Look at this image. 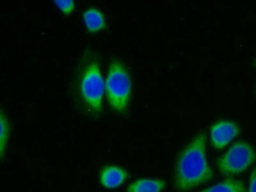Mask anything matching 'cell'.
Here are the masks:
<instances>
[{"instance_id": "6da1fadb", "label": "cell", "mask_w": 256, "mask_h": 192, "mask_svg": "<svg viewBox=\"0 0 256 192\" xmlns=\"http://www.w3.org/2000/svg\"><path fill=\"white\" fill-rule=\"evenodd\" d=\"M206 136L202 133L181 152L176 163L174 184L180 191H186L212 178L213 172L206 156Z\"/></svg>"}, {"instance_id": "7a4b0ae2", "label": "cell", "mask_w": 256, "mask_h": 192, "mask_svg": "<svg viewBox=\"0 0 256 192\" xmlns=\"http://www.w3.org/2000/svg\"><path fill=\"white\" fill-rule=\"evenodd\" d=\"M77 80L84 100L93 110L100 111L104 86L99 58L94 51L86 50L84 52L78 68Z\"/></svg>"}, {"instance_id": "3957f363", "label": "cell", "mask_w": 256, "mask_h": 192, "mask_svg": "<svg viewBox=\"0 0 256 192\" xmlns=\"http://www.w3.org/2000/svg\"><path fill=\"white\" fill-rule=\"evenodd\" d=\"M105 88L111 107L117 111L124 112L130 96L131 81L126 68L118 60H114L110 63Z\"/></svg>"}, {"instance_id": "277c9868", "label": "cell", "mask_w": 256, "mask_h": 192, "mask_svg": "<svg viewBox=\"0 0 256 192\" xmlns=\"http://www.w3.org/2000/svg\"><path fill=\"white\" fill-rule=\"evenodd\" d=\"M252 148L245 142L234 144L217 160L221 172L226 174H238L247 168L255 160Z\"/></svg>"}, {"instance_id": "5b68a950", "label": "cell", "mask_w": 256, "mask_h": 192, "mask_svg": "<svg viewBox=\"0 0 256 192\" xmlns=\"http://www.w3.org/2000/svg\"><path fill=\"white\" fill-rule=\"evenodd\" d=\"M238 126L233 122L222 121L211 128L210 136L212 145L222 148L227 145L238 133Z\"/></svg>"}, {"instance_id": "8992f818", "label": "cell", "mask_w": 256, "mask_h": 192, "mask_svg": "<svg viewBox=\"0 0 256 192\" xmlns=\"http://www.w3.org/2000/svg\"><path fill=\"white\" fill-rule=\"evenodd\" d=\"M128 176L127 172L120 168L116 166H108L102 170L100 181L104 187L113 188L121 185Z\"/></svg>"}, {"instance_id": "52a82bcc", "label": "cell", "mask_w": 256, "mask_h": 192, "mask_svg": "<svg viewBox=\"0 0 256 192\" xmlns=\"http://www.w3.org/2000/svg\"><path fill=\"white\" fill-rule=\"evenodd\" d=\"M83 19L88 30L94 33L105 27L104 14L98 9L90 8L83 13Z\"/></svg>"}, {"instance_id": "ba28073f", "label": "cell", "mask_w": 256, "mask_h": 192, "mask_svg": "<svg viewBox=\"0 0 256 192\" xmlns=\"http://www.w3.org/2000/svg\"><path fill=\"white\" fill-rule=\"evenodd\" d=\"M164 186L162 180L140 179L130 184L127 192H160Z\"/></svg>"}, {"instance_id": "9c48e42d", "label": "cell", "mask_w": 256, "mask_h": 192, "mask_svg": "<svg viewBox=\"0 0 256 192\" xmlns=\"http://www.w3.org/2000/svg\"><path fill=\"white\" fill-rule=\"evenodd\" d=\"M199 192H246L244 183L238 180L228 178Z\"/></svg>"}, {"instance_id": "30bf717a", "label": "cell", "mask_w": 256, "mask_h": 192, "mask_svg": "<svg viewBox=\"0 0 256 192\" xmlns=\"http://www.w3.org/2000/svg\"><path fill=\"white\" fill-rule=\"evenodd\" d=\"M0 158L2 159L7 140L10 132V124L4 113L0 111Z\"/></svg>"}, {"instance_id": "8fae6325", "label": "cell", "mask_w": 256, "mask_h": 192, "mask_svg": "<svg viewBox=\"0 0 256 192\" xmlns=\"http://www.w3.org/2000/svg\"><path fill=\"white\" fill-rule=\"evenodd\" d=\"M54 4L66 15L69 14L74 9L75 4L73 0H54Z\"/></svg>"}, {"instance_id": "7c38bea8", "label": "cell", "mask_w": 256, "mask_h": 192, "mask_svg": "<svg viewBox=\"0 0 256 192\" xmlns=\"http://www.w3.org/2000/svg\"><path fill=\"white\" fill-rule=\"evenodd\" d=\"M249 192H256V167L250 177Z\"/></svg>"}, {"instance_id": "4fadbf2b", "label": "cell", "mask_w": 256, "mask_h": 192, "mask_svg": "<svg viewBox=\"0 0 256 192\" xmlns=\"http://www.w3.org/2000/svg\"><path fill=\"white\" fill-rule=\"evenodd\" d=\"M254 65L256 66V60H255V62H254Z\"/></svg>"}]
</instances>
